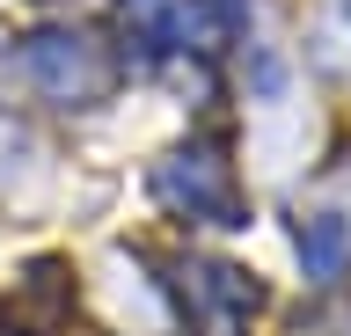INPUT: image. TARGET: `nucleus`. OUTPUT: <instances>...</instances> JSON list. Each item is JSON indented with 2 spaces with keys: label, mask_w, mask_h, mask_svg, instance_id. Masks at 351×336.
I'll return each mask as SVG.
<instances>
[{
  "label": "nucleus",
  "mask_w": 351,
  "mask_h": 336,
  "mask_svg": "<svg viewBox=\"0 0 351 336\" xmlns=\"http://www.w3.org/2000/svg\"><path fill=\"white\" fill-rule=\"evenodd\" d=\"M117 8H125V29L147 51L191 44V0H117Z\"/></svg>",
  "instance_id": "20e7f679"
},
{
  "label": "nucleus",
  "mask_w": 351,
  "mask_h": 336,
  "mask_svg": "<svg viewBox=\"0 0 351 336\" xmlns=\"http://www.w3.org/2000/svg\"><path fill=\"white\" fill-rule=\"evenodd\" d=\"M15 73H22V88L44 95V103H59V110H95L110 95V59L95 44H88L81 29H29L15 44Z\"/></svg>",
  "instance_id": "f257e3e1"
},
{
  "label": "nucleus",
  "mask_w": 351,
  "mask_h": 336,
  "mask_svg": "<svg viewBox=\"0 0 351 336\" xmlns=\"http://www.w3.org/2000/svg\"><path fill=\"white\" fill-rule=\"evenodd\" d=\"M293 242H300V263H307L315 285H337V278L351 270V154L300 198Z\"/></svg>",
  "instance_id": "7ed1b4c3"
},
{
  "label": "nucleus",
  "mask_w": 351,
  "mask_h": 336,
  "mask_svg": "<svg viewBox=\"0 0 351 336\" xmlns=\"http://www.w3.org/2000/svg\"><path fill=\"white\" fill-rule=\"evenodd\" d=\"M154 198L169 205L176 220H197V227H241L234 168H227L213 146H176V154L154 168Z\"/></svg>",
  "instance_id": "f03ea898"
}]
</instances>
